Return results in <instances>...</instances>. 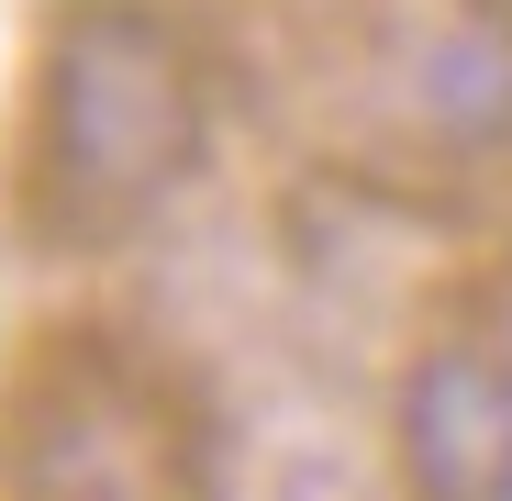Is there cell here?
I'll use <instances>...</instances> for the list:
<instances>
[{"mask_svg":"<svg viewBox=\"0 0 512 501\" xmlns=\"http://www.w3.org/2000/svg\"><path fill=\"white\" fill-rule=\"evenodd\" d=\"M0 501H223L201 379L134 323L23 334L0 368Z\"/></svg>","mask_w":512,"mask_h":501,"instance_id":"3","label":"cell"},{"mask_svg":"<svg viewBox=\"0 0 512 501\" xmlns=\"http://www.w3.org/2000/svg\"><path fill=\"white\" fill-rule=\"evenodd\" d=\"M279 112L379 201H512V0H279Z\"/></svg>","mask_w":512,"mask_h":501,"instance_id":"1","label":"cell"},{"mask_svg":"<svg viewBox=\"0 0 512 501\" xmlns=\"http://www.w3.org/2000/svg\"><path fill=\"white\" fill-rule=\"evenodd\" d=\"M390 457L412 501H512V312L468 301L412 346L390 401Z\"/></svg>","mask_w":512,"mask_h":501,"instance_id":"4","label":"cell"},{"mask_svg":"<svg viewBox=\"0 0 512 501\" xmlns=\"http://www.w3.org/2000/svg\"><path fill=\"white\" fill-rule=\"evenodd\" d=\"M212 145V45L167 0H56L12 101V234L34 257H123Z\"/></svg>","mask_w":512,"mask_h":501,"instance_id":"2","label":"cell"}]
</instances>
